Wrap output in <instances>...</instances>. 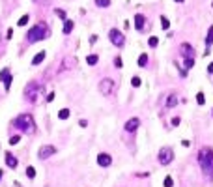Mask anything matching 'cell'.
Instances as JSON below:
<instances>
[{"instance_id": "6da1fadb", "label": "cell", "mask_w": 213, "mask_h": 187, "mask_svg": "<svg viewBox=\"0 0 213 187\" xmlns=\"http://www.w3.org/2000/svg\"><path fill=\"white\" fill-rule=\"evenodd\" d=\"M198 165H200L202 172L208 178H213V150L211 148H200V152H198Z\"/></svg>"}, {"instance_id": "7a4b0ae2", "label": "cell", "mask_w": 213, "mask_h": 187, "mask_svg": "<svg viewBox=\"0 0 213 187\" xmlns=\"http://www.w3.org/2000/svg\"><path fill=\"white\" fill-rule=\"evenodd\" d=\"M49 37V26L45 22H37L36 26H32L26 34V39L28 43H36V41H43Z\"/></svg>"}, {"instance_id": "3957f363", "label": "cell", "mask_w": 213, "mask_h": 187, "mask_svg": "<svg viewBox=\"0 0 213 187\" xmlns=\"http://www.w3.org/2000/svg\"><path fill=\"white\" fill-rule=\"evenodd\" d=\"M13 125H15L19 131L28 133V135H32V133L36 131V122H34V118H32L30 114H21V116H17V118L13 120Z\"/></svg>"}, {"instance_id": "277c9868", "label": "cell", "mask_w": 213, "mask_h": 187, "mask_svg": "<svg viewBox=\"0 0 213 187\" xmlns=\"http://www.w3.org/2000/svg\"><path fill=\"white\" fill-rule=\"evenodd\" d=\"M41 94H43V84L41 82H28L26 84V88H24V97H26V101L28 103H36L39 97H41Z\"/></svg>"}, {"instance_id": "5b68a950", "label": "cell", "mask_w": 213, "mask_h": 187, "mask_svg": "<svg viewBox=\"0 0 213 187\" xmlns=\"http://www.w3.org/2000/svg\"><path fill=\"white\" fill-rule=\"evenodd\" d=\"M157 159H159V163H161V165H170V163H172V159H174V150H172V148H168V146L161 148V150H159V154H157Z\"/></svg>"}, {"instance_id": "8992f818", "label": "cell", "mask_w": 213, "mask_h": 187, "mask_svg": "<svg viewBox=\"0 0 213 187\" xmlns=\"http://www.w3.org/2000/svg\"><path fill=\"white\" fill-rule=\"evenodd\" d=\"M109 39H110L116 47H123V43H125V36H123L118 28H110V32H109Z\"/></svg>"}, {"instance_id": "52a82bcc", "label": "cell", "mask_w": 213, "mask_h": 187, "mask_svg": "<svg viewBox=\"0 0 213 187\" xmlns=\"http://www.w3.org/2000/svg\"><path fill=\"white\" fill-rule=\"evenodd\" d=\"M54 154H56V148H54V146H51V144H45V146H41V148L37 150V157H39V159L52 157Z\"/></svg>"}, {"instance_id": "ba28073f", "label": "cell", "mask_w": 213, "mask_h": 187, "mask_svg": "<svg viewBox=\"0 0 213 187\" xmlns=\"http://www.w3.org/2000/svg\"><path fill=\"white\" fill-rule=\"evenodd\" d=\"M112 88H114V81H110V79H103L99 82V92L103 96H110L112 94Z\"/></svg>"}, {"instance_id": "9c48e42d", "label": "cell", "mask_w": 213, "mask_h": 187, "mask_svg": "<svg viewBox=\"0 0 213 187\" xmlns=\"http://www.w3.org/2000/svg\"><path fill=\"white\" fill-rule=\"evenodd\" d=\"M138 125H140V120L138 118H131V120L125 122V131L127 133H135L138 129Z\"/></svg>"}, {"instance_id": "30bf717a", "label": "cell", "mask_w": 213, "mask_h": 187, "mask_svg": "<svg viewBox=\"0 0 213 187\" xmlns=\"http://www.w3.org/2000/svg\"><path fill=\"white\" fill-rule=\"evenodd\" d=\"M97 165L99 167H110L112 165V157L109 154H99L97 155Z\"/></svg>"}, {"instance_id": "8fae6325", "label": "cell", "mask_w": 213, "mask_h": 187, "mask_svg": "<svg viewBox=\"0 0 213 187\" xmlns=\"http://www.w3.org/2000/svg\"><path fill=\"white\" fill-rule=\"evenodd\" d=\"M135 26H137L138 32H142V30L146 28V17H144L142 13H137V15H135Z\"/></svg>"}, {"instance_id": "7c38bea8", "label": "cell", "mask_w": 213, "mask_h": 187, "mask_svg": "<svg viewBox=\"0 0 213 187\" xmlns=\"http://www.w3.org/2000/svg\"><path fill=\"white\" fill-rule=\"evenodd\" d=\"M180 51H182V54L185 56V58H193V47L189 45V43H182V47H180Z\"/></svg>"}, {"instance_id": "4fadbf2b", "label": "cell", "mask_w": 213, "mask_h": 187, "mask_svg": "<svg viewBox=\"0 0 213 187\" xmlns=\"http://www.w3.org/2000/svg\"><path fill=\"white\" fill-rule=\"evenodd\" d=\"M6 165H7L9 169H15V167H17V157H15L13 154H6Z\"/></svg>"}, {"instance_id": "5bb4252c", "label": "cell", "mask_w": 213, "mask_h": 187, "mask_svg": "<svg viewBox=\"0 0 213 187\" xmlns=\"http://www.w3.org/2000/svg\"><path fill=\"white\" fill-rule=\"evenodd\" d=\"M45 60V51H41L39 54H36L34 58H32V66H37V64H41Z\"/></svg>"}, {"instance_id": "9a60e30c", "label": "cell", "mask_w": 213, "mask_h": 187, "mask_svg": "<svg viewBox=\"0 0 213 187\" xmlns=\"http://www.w3.org/2000/svg\"><path fill=\"white\" fill-rule=\"evenodd\" d=\"M71 30H73V22L71 21H64V34H71Z\"/></svg>"}, {"instance_id": "2e32d148", "label": "cell", "mask_w": 213, "mask_h": 187, "mask_svg": "<svg viewBox=\"0 0 213 187\" xmlns=\"http://www.w3.org/2000/svg\"><path fill=\"white\" fill-rule=\"evenodd\" d=\"M69 109H62V111H58V118L60 120H65V118H69Z\"/></svg>"}, {"instance_id": "e0dca14e", "label": "cell", "mask_w": 213, "mask_h": 187, "mask_svg": "<svg viewBox=\"0 0 213 187\" xmlns=\"http://www.w3.org/2000/svg\"><path fill=\"white\" fill-rule=\"evenodd\" d=\"M146 64H148V54H140V56H138V66L144 67Z\"/></svg>"}, {"instance_id": "ac0fdd59", "label": "cell", "mask_w": 213, "mask_h": 187, "mask_svg": "<svg viewBox=\"0 0 213 187\" xmlns=\"http://www.w3.org/2000/svg\"><path fill=\"white\" fill-rule=\"evenodd\" d=\"M95 6L97 7H109L110 6V0H95Z\"/></svg>"}, {"instance_id": "d6986e66", "label": "cell", "mask_w": 213, "mask_h": 187, "mask_svg": "<svg viewBox=\"0 0 213 187\" xmlns=\"http://www.w3.org/2000/svg\"><path fill=\"white\" fill-rule=\"evenodd\" d=\"M206 43H208V47L213 43V26H210V30H208V37H206Z\"/></svg>"}, {"instance_id": "ffe728a7", "label": "cell", "mask_w": 213, "mask_h": 187, "mask_svg": "<svg viewBox=\"0 0 213 187\" xmlns=\"http://www.w3.org/2000/svg\"><path fill=\"white\" fill-rule=\"evenodd\" d=\"M161 26H163V28H165V30H168V28H170V21H168V19H167V17H165V15H163V17H161Z\"/></svg>"}, {"instance_id": "44dd1931", "label": "cell", "mask_w": 213, "mask_h": 187, "mask_svg": "<svg viewBox=\"0 0 213 187\" xmlns=\"http://www.w3.org/2000/svg\"><path fill=\"white\" fill-rule=\"evenodd\" d=\"M97 60H99V58H97V56H95V54H90V56H88V58H86V62H88V64H90V66H95V64H97Z\"/></svg>"}, {"instance_id": "7402d4cb", "label": "cell", "mask_w": 213, "mask_h": 187, "mask_svg": "<svg viewBox=\"0 0 213 187\" xmlns=\"http://www.w3.org/2000/svg\"><path fill=\"white\" fill-rule=\"evenodd\" d=\"M28 19H30V17H28V15H22V17H21V19H19V21H17V26H24V24H26V22H28Z\"/></svg>"}, {"instance_id": "603a6c76", "label": "cell", "mask_w": 213, "mask_h": 187, "mask_svg": "<svg viewBox=\"0 0 213 187\" xmlns=\"http://www.w3.org/2000/svg\"><path fill=\"white\" fill-rule=\"evenodd\" d=\"M196 103H198V105H204V103H206V97H204V94H202V92H200V94H196Z\"/></svg>"}, {"instance_id": "cb8c5ba5", "label": "cell", "mask_w": 213, "mask_h": 187, "mask_svg": "<svg viewBox=\"0 0 213 187\" xmlns=\"http://www.w3.org/2000/svg\"><path fill=\"white\" fill-rule=\"evenodd\" d=\"M176 103H178V99H176V96H170V97L167 99V105H168V107H174Z\"/></svg>"}, {"instance_id": "d4e9b609", "label": "cell", "mask_w": 213, "mask_h": 187, "mask_svg": "<svg viewBox=\"0 0 213 187\" xmlns=\"http://www.w3.org/2000/svg\"><path fill=\"white\" fill-rule=\"evenodd\" d=\"M26 176H28V178H36V169H34V167H28V169H26Z\"/></svg>"}, {"instance_id": "484cf974", "label": "cell", "mask_w": 213, "mask_h": 187, "mask_svg": "<svg viewBox=\"0 0 213 187\" xmlns=\"http://www.w3.org/2000/svg\"><path fill=\"white\" fill-rule=\"evenodd\" d=\"M131 84H133V86H135V88H138V86H140V84H142V81H140V79H138V77H133V79H131Z\"/></svg>"}, {"instance_id": "4316f807", "label": "cell", "mask_w": 213, "mask_h": 187, "mask_svg": "<svg viewBox=\"0 0 213 187\" xmlns=\"http://www.w3.org/2000/svg\"><path fill=\"white\" fill-rule=\"evenodd\" d=\"M174 185V180H172V176H167L165 178V187H172Z\"/></svg>"}, {"instance_id": "83f0119b", "label": "cell", "mask_w": 213, "mask_h": 187, "mask_svg": "<svg viewBox=\"0 0 213 187\" xmlns=\"http://www.w3.org/2000/svg\"><path fill=\"white\" fill-rule=\"evenodd\" d=\"M157 43H159L157 37H150V39H148V45H150V47H157Z\"/></svg>"}, {"instance_id": "f1b7e54d", "label": "cell", "mask_w": 213, "mask_h": 187, "mask_svg": "<svg viewBox=\"0 0 213 187\" xmlns=\"http://www.w3.org/2000/svg\"><path fill=\"white\" fill-rule=\"evenodd\" d=\"M4 86H6V90H9V86H11V75H7L4 79Z\"/></svg>"}, {"instance_id": "f546056e", "label": "cell", "mask_w": 213, "mask_h": 187, "mask_svg": "<svg viewBox=\"0 0 213 187\" xmlns=\"http://www.w3.org/2000/svg\"><path fill=\"white\" fill-rule=\"evenodd\" d=\"M193 64H195V58H185V67H187V69L193 67Z\"/></svg>"}, {"instance_id": "4dcf8cb0", "label": "cell", "mask_w": 213, "mask_h": 187, "mask_svg": "<svg viewBox=\"0 0 213 187\" xmlns=\"http://www.w3.org/2000/svg\"><path fill=\"white\" fill-rule=\"evenodd\" d=\"M19 140H21V137H17V135H15V137H11V139H9V144H11V146H15V144H19Z\"/></svg>"}, {"instance_id": "1f68e13d", "label": "cell", "mask_w": 213, "mask_h": 187, "mask_svg": "<svg viewBox=\"0 0 213 187\" xmlns=\"http://www.w3.org/2000/svg\"><path fill=\"white\" fill-rule=\"evenodd\" d=\"M56 15H58L60 19H64V21L67 19V17H65V11H64V9H56Z\"/></svg>"}, {"instance_id": "d6a6232c", "label": "cell", "mask_w": 213, "mask_h": 187, "mask_svg": "<svg viewBox=\"0 0 213 187\" xmlns=\"http://www.w3.org/2000/svg\"><path fill=\"white\" fill-rule=\"evenodd\" d=\"M7 75H9V71H7V67H6V69H2V71H0V81H4V79H6Z\"/></svg>"}, {"instance_id": "836d02e7", "label": "cell", "mask_w": 213, "mask_h": 187, "mask_svg": "<svg viewBox=\"0 0 213 187\" xmlns=\"http://www.w3.org/2000/svg\"><path fill=\"white\" fill-rule=\"evenodd\" d=\"M114 66H116L118 69L122 67V58H120V56H116V58H114Z\"/></svg>"}, {"instance_id": "e575fe53", "label": "cell", "mask_w": 213, "mask_h": 187, "mask_svg": "<svg viewBox=\"0 0 213 187\" xmlns=\"http://www.w3.org/2000/svg\"><path fill=\"white\" fill-rule=\"evenodd\" d=\"M79 125H80V127H86V125H88V122H86V120H80V122H79Z\"/></svg>"}, {"instance_id": "d590c367", "label": "cell", "mask_w": 213, "mask_h": 187, "mask_svg": "<svg viewBox=\"0 0 213 187\" xmlns=\"http://www.w3.org/2000/svg\"><path fill=\"white\" fill-rule=\"evenodd\" d=\"M172 125H180V118H174L172 120Z\"/></svg>"}, {"instance_id": "8d00e7d4", "label": "cell", "mask_w": 213, "mask_h": 187, "mask_svg": "<svg viewBox=\"0 0 213 187\" xmlns=\"http://www.w3.org/2000/svg\"><path fill=\"white\" fill-rule=\"evenodd\" d=\"M182 144H183L185 148H189V146H191V142H189V140H182Z\"/></svg>"}, {"instance_id": "74e56055", "label": "cell", "mask_w": 213, "mask_h": 187, "mask_svg": "<svg viewBox=\"0 0 213 187\" xmlns=\"http://www.w3.org/2000/svg\"><path fill=\"white\" fill-rule=\"evenodd\" d=\"M208 73H213V62L210 64V67H208Z\"/></svg>"}, {"instance_id": "f35d334b", "label": "cell", "mask_w": 213, "mask_h": 187, "mask_svg": "<svg viewBox=\"0 0 213 187\" xmlns=\"http://www.w3.org/2000/svg\"><path fill=\"white\" fill-rule=\"evenodd\" d=\"M176 2H183V0H176Z\"/></svg>"}, {"instance_id": "ab89813d", "label": "cell", "mask_w": 213, "mask_h": 187, "mask_svg": "<svg viewBox=\"0 0 213 187\" xmlns=\"http://www.w3.org/2000/svg\"><path fill=\"white\" fill-rule=\"evenodd\" d=\"M0 178H2V170H0Z\"/></svg>"}, {"instance_id": "60d3db41", "label": "cell", "mask_w": 213, "mask_h": 187, "mask_svg": "<svg viewBox=\"0 0 213 187\" xmlns=\"http://www.w3.org/2000/svg\"><path fill=\"white\" fill-rule=\"evenodd\" d=\"M211 114H213V112H211Z\"/></svg>"}]
</instances>
